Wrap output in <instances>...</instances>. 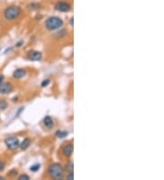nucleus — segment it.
I'll list each match as a JSON object with an SVG mask.
<instances>
[{
    "mask_svg": "<svg viewBox=\"0 0 164 180\" xmlns=\"http://www.w3.org/2000/svg\"><path fill=\"white\" fill-rule=\"evenodd\" d=\"M49 176L54 179H62L64 177V169L59 164H51L49 167Z\"/></svg>",
    "mask_w": 164,
    "mask_h": 180,
    "instance_id": "obj_1",
    "label": "nucleus"
},
{
    "mask_svg": "<svg viewBox=\"0 0 164 180\" xmlns=\"http://www.w3.org/2000/svg\"><path fill=\"white\" fill-rule=\"evenodd\" d=\"M21 12H22V10L18 6L12 5V6H9L5 9L4 15L7 20H14L19 17L21 15Z\"/></svg>",
    "mask_w": 164,
    "mask_h": 180,
    "instance_id": "obj_2",
    "label": "nucleus"
},
{
    "mask_svg": "<svg viewBox=\"0 0 164 180\" xmlns=\"http://www.w3.org/2000/svg\"><path fill=\"white\" fill-rule=\"evenodd\" d=\"M46 28L49 30H56L60 28L63 26V20L57 17H50L46 20Z\"/></svg>",
    "mask_w": 164,
    "mask_h": 180,
    "instance_id": "obj_3",
    "label": "nucleus"
},
{
    "mask_svg": "<svg viewBox=\"0 0 164 180\" xmlns=\"http://www.w3.org/2000/svg\"><path fill=\"white\" fill-rule=\"evenodd\" d=\"M5 144H6L7 147L8 148L9 150H16L17 148L19 146V140L17 136H8L5 139Z\"/></svg>",
    "mask_w": 164,
    "mask_h": 180,
    "instance_id": "obj_4",
    "label": "nucleus"
},
{
    "mask_svg": "<svg viewBox=\"0 0 164 180\" xmlns=\"http://www.w3.org/2000/svg\"><path fill=\"white\" fill-rule=\"evenodd\" d=\"M55 8H56V10H57V11H59V12H67L70 10L71 7H70V3L65 2V1H60V2H57L56 4Z\"/></svg>",
    "mask_w": 164,
    "mask_h": 180,
    "instance_id": "obj_5",
    "label": "nucleus"
},
{
    "mask_svg": "<svg viewBox=\"0 0 164 180\" xmlns=\"http://www.w3.org/2000/svg\"><path fill=\"white\" fill-rule=\"evenodd\" d=\"M13 90V87L10 83H1L0 84V93L1 94H10Z\"/></svg>",
    "mask_w": 164,
    "mask_h": 180,
    "instance_id": "obj_6",
    "label": "nucleus"
},
{
    "mask_svg": "<svg viewBox=\"0 0 164 180\" xmlns=\"http://www.w3.org/2000/svg\"><path fill=\"white\" fill-rule=\"evenodd\" d=\"M28 58L32 61H39L42 58V54L38 51H31L28 53Z\"/></svg>",
    "mask_w": 164,
    "mask_h": 180,
    "instance_id": "obj_7",
    "label": "nucleus"
},
{
    "mask_svg": "<svg viewBox=\"0 0 164 180\" xmlns=\"http://www.w3.org/2000/svg\"><path fill=\"white\" fill-rule=\"evenodd\" d=\"M73 150H74V148H73V145L72 144H68L67 146H64V148H63V154H64L66 156H70L72 155V153H73Z\"/></svg>",
    "mask_w": 164,
    "mask_h": 180,
    "instance_id": "obj_8",
    "label": "nucleus"
},
{
    "mask_svg": "<svg viewBox=\"0 0 164 180\" xmlns=\"http://www.w3.org/2000/svg\"><path fill=\"white\" fill-rule=\"evenodd\" d=\"M26 70L25 69H21V68H19V69H17L15 70L14 73H13V77L15 78H22L26 76Z\"/></svg>",
    "mask_w": 164,
    "mask_h": 180,
    "instance_id": "obj_9",
    "label": "nucleus"
},
{
    "mask_svg": "<svg viewBox=\"0 0 164 180\" xmlns=\"http://www.w3.org/2000/svg\"><path fill=\"white\" fill-rule=\"evenodd\" d=\"M44 125L47 126V128H51L53 125H54V122H53V119L50 118V116H46L44 118Z\"/></svg>",
    "mask_w": 164,
    "mask_h": 180,
    "instance_id": "obj_10",
    "label": "nucleus"
},
{
    "mask_svg": "<svg viewBox=\"0 0 164 180\" xmlns=\"http://www.w3.org/2000/svg\"><path fill=\"white\" fill-rule=\"evenodd\" d=\"M29 145H30V139L29 138H25L22 141V143H20L19 144V146L22 150H26V148L29 146Z\"/></svg>",
    "mask_w": 164,
    "mask_h": 180,
    "instance_id": "obj_11",
    "label": "nucleus"
},
{
    "mask_svg": "<svg viewBox=\"0 0 164 180\" xmlns=\"http://www.w3.org/2000/svg\"><path fill=\"white\" fill-rule=\"evenodd\" d=\"M56 136L57 137L63 138V137H65L66 136H67V132H66V131H57V133H56Z\"/></svg>",
    "mask_w": 164,
    "mask_h": 180,
    "instance_id": "obj_12",
    "label": "nucleus"
},
{
    "mask_svg": "<svg viewBox=\"0 0 164 180\" xmlns=\"http://www.w3.org/2000/svg\"><path fill=\"white\" fill-rule=\"evenodd\" d=\"M7 107V103L6 100H0V109L5 110Z\"/></svg>",
    "mask_w": 164,
    "mask_h": 180,
    "instance_id": "obj_13",
    "label": "nucleus"
},
{
    "mask_svg": "<svg viewBox=\"0 0 164 180\" xmlns=\"http://www.w3.org/2000/svg\"><path fill=\"white\" fill-rule=\"evenodd\" d=\"M39 168H40V164H35V165H33L30 167V171L36 172V171H38Z\"/></svg>",
    "mask_w": 164,
    "mask_h": 180,
    "instance_id": "obj_14",
    "label": "nucleus"
},
{
    "mask_svg": "<svg viewBox=\"0 0 164 180\" xmlns=\"http://www.w3.org/2000/svg\"><path fill=\"white\" fill-rule=\"evenodd\" d=\"M73 169H74V165H73V162H70L67 164V170L68 172H73Z\"/></svg>",
    "mask_w": 164,
    "mask_h": 180,
    "instance_id": "obj_15",
    "label": "nucleus"
},
{
    "mask_svg": "<svg viewBox=\"0 0 164 180\" xmlns=\"http://www.w3.org/2000/svg\"><path fill=\"white\" fill-rule=\"evenodd\" d=\"M29 177L28 175H21V176L18 177V180H29Z\"/></svg>",
    "mask_w": 164,
    "mask_h": 180,
    "instance_id": "obj_16",
    "label": "nucleus"
},
{
    "mask_svg": "<svg viewBox=\"0 0 164 180\" xmlns=\"http://www.w3.org/2000/svg\"><path fill=\"white\" fill-rule=\"evenodd\" d=\"M49 82H50V80H49V79H47V80H44L43 82H42V84H41V86L42 87H47V85H49Z\"/></svg>",
    "mask_w": 164,
    "mask_h": 180,
    "instance_id": "obj_17",
    "label": "nucleus"
},
{
    "mask_svg": "<svg viewBox=\"0 0 164 180\" xmlns=\"http://www.w3.org/2000/svg\"><path fill=\"white\" fill-rule=\"evenodd\" d=\"M67 179H68V180H73L74 179V174H73V172H70V174H68L67 177Z\"/></svg>",
    "mask_w": 164,
    "mask_h": 180,
    "instance_id": "obj_18",
    "label": "nucleus"
},
{
    "mask_svg": "<svg viewBox=\"0 0 164 180\" xmlns=\"http://www.w3.org/2000/svg\"><path fill=\"white\" fill-rule=\"evenodd\" d=\"M4 168H5V162L0 160V171L4 170Z\"/></svg>",
    "mask_w": 164,
    "mask_h": 180,
    "instance_id": "obj_19",
    "label": "nucleus"
},
{
    "mask_svg": "<svg viewBox=\"0 0 164 180\" xmlns=\"http://www.w3.org/2000/svg\"><path fill=\"white\" fill-rule=\"evenodd\" d=\"M3 79H4V77L3 76H0V84L2 83V81H3Z\"/></svg>",
    "mask_w": 164,
    "mask_h": 180,
    "instance_id": "obj_20",
    "label": "nucleus"
},
{
    "mask_svg": "<svg viewBox=\"0 0 164 180\" xmlns=\"http://www.w3.org/2000/svg\"><path fill=\"white\" fill-rule=\"evenodd\" d=\"M70 24H71V25L73 24V18H71V20H70Z\"/></svg>",
    "mask_w": 164,
    "mask_h": 180,
    "instance_id": "obj_21",
    "label": "nucleus"
}]
</instances>
